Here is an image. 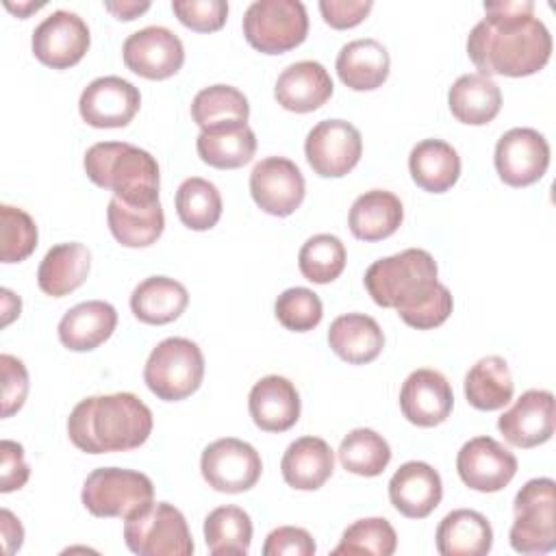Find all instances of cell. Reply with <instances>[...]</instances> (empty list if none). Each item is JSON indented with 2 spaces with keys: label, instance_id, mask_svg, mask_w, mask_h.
Listing matches in <instances>:
<instances>
[{
  "label": "cell",
  "instance_id": "obj_22",
  "mask_svg": "<svg viewBox=\"0 0 556 556\" xmlns=\"http://www.w3.org/2000/svg\"><path fill=\"white\" fill-rule=\"evenodd\" d=\"M332 78L317 61H298L287 65L274 87L276 102L293 113H311L332 96Z\"/></svg>",
  "mask_w": 556,
  "mask_h": 556
},
{
  "label": "cell",
  "instance_id": "obj_17",
  "mask_svg": "<svg viewBox=\"0 0 556 556\" xmlns=\"http://www.w3.org/2000/svg\"><path fill=\"white\" fill-rule=\"evenodd\" d=\"M141 106L139 89L122 76L91 80L78 100L80 117L93 128H124Z\"/></svg>",
  "mask_w": 556,
  "mask_h": 556
},
{
  "label": "cell",
  "instance_id": "obj_47",
  "mask_svg": "<svg viewBox=\"0 0 556 556\" xmlns=\"http://www.w3.org/2000/svg\"><path fill=\"white\" fill-rule=\"evenodd\" d=\"M30 467L24 460V447L15 441H0V491L11 493L28 482Z\"/></svg>",
  "mask_w": 556,
  "mask_h": 556
},
{
  "label": "cell",
  "instance_id": "obj_25",
  "mask_svg": "<svg viewBox=\"0 0 556 556\" xmlns=\"http://www.w3.org/2000/svg\"><path fill=\"white\" fill-rule=\"evenodd\" d=\"M334 469V454L319 437H300L282 454L280 471L289 486L298 491H317Z\"/></svg>",
  "mask_w": 556,
  "mask_h": 556
},
{
  "label": "cell",
  "instance_id": "obj_14",
  "mask_svg": "<svg viewBox=\"0 0 556 556\" xmlns=\"http://www.w3.org/2000/svg\"><path fill=\"white\" fill-rule=\"evenodd\" d=\"M122 56L130 72L148 80H163L182 67L185 46L180 37L169 28L146 26L126 37Z\"/></svg>",
  "mask_w": 556,
  "mask_h": 556
},
{
  "label": "cell",
  "instance_id": "obj_52",
  "mask_svg": "<svg viewBox=\"0 0 556 556\" xmlns=\"http://www.w3.org/2000/svg\"><path fill=\"white\" fill-rule=\"evenodd\" d=\"M4 7H7L11 13H15L17 17H26L28 13L41 9L43 2H17V4H13L11 0H4Z\"/></svg>",
  "mask_w": 556,
  "mask_h": 556
},
{
  "label": "cell",
  "instance_id": "obj_43",
  "mask_svg": "<svg viewBox=\"0 0 556 556\" xmlns=\"http://www.w3.org/2000/svg\"><path fill=\"white\" fill-rule=\"evenodd\" d=\"M274 313H276V319L287 330L308 332L321 321L324 306L315 291L306 287H291L278 295L274 304Z\"/></svg>",
  "mask_w": 556,
  "mask_h": 556
},
{
  "label": "cell",
  "instance_id": "obj_33",
  "mask_svg": "<svg viewBox=\"0 0 556 556\" xmlns=\"http://www.w3.org/2000/svg\"><path fill=\"white\" fill-rule=\"evenodd\" d=\"M452 115L469 126H482L495 119L502 109L500 87L482 74H463L447 91Z\"/></svg>",
  "mask_w": 556,
  "mask_h": 556
},
{
  "label": "cell",
  "instance_id": "obj_42",
  "mask_svg": "<svg viewBox=\"0 0 556 556\" xmlns=\"http://www.w3.org/2000/svg\"><path fill=\"white\" fill-rule=\"evenodd\" d=\"M0 258L2 263H20L28 258L37 248V224L35 219L11 204L0 206Z\"/></svg>",
  "mask_w": 556,
  "mask_h": 556
},
{
  "label": "cell",
  "instance_id": "obj_23",
  "mask_svg": "<svg viewBox=\"0 0 556 556\" xmlns=\"http://www.w3.org/2000/svg\"><path fill=\"white\" fill-rule=\"evenodd\" d=\"M195 150L198 156L215 169H237L252 161L256 152V137L248 122H219L200 130Z\"/></svg>",
  "mask_w": 556,
  "mask_h": 556
},
{
  "label": "cell",
  "instance_id": "obj_9",
  "mask_svg": "<svg viewBox=\"0 0 556 556\" xmlns=\"http://www.w3.org/2000/svg\"><path fill=\"white\" fill-rule=\"evenodd\" d=\"M308 15L300 0H254L243 13V35L263 54H282L306 39Z\"/></svg>",
  "mask_w": 556,
  "mask_h": 556
},
{
  "label": "cell",
  "instance_id": "obj_15",
  "mask_svg": "<svg viewBox=\"0 0 556 556\" xmlns=\"http://www.w3.org/2000/svg\"><path fill=\"white\" fill-rule=\"evenodd\" d=\"M89 26L72 11L50 13L33 30V54L52 70H67L76 65L89 50Z\"/></svg>",
  "mask_w": 556,
  "mask_h": 556
},
{
  "label": "cell",
  "instance_id": "obj_11",
  "mask_svg": "<svg viewBox=\"0 0 556 556\" xmlns=\"http://www.w3.org/2000/svg\"><path fill=\"white\" fill-rule=\"evenodd\" d=\"M304 154L315 174L341 178L361 161L363 139L358 128L345 119H321L308 130Z\"/></svg>",
  "mask_w": 556,
  "mask_h": 556
},
{
  "label": "cell",
  "instance_id": "obj_5",
  "mask_svg": "<svg viewBox=\"0 0 556 556\" xmlns=\"http://www.w3.org/2000/svg\"><path fill=\"white\" fill-rule=\"evenodd\" d=\"M204 378V356L198 343L185 337H167L150 352L143 380L165 402H178L195 393Z\"/></svg>",
  "mask_w": 556,
  "mask_h": 556
},
{
  "label": "cell",
  "instance_id": "obj_19",
  "mask_svg": "<svg viewBox=\"0 0 556 556\" xmlns=\"http://www.w3.org/2000/svg\"><path fill=\"white\" fill-rule=\"evenodd\" d=\"M454 406V393L447 378L437 369H415L400 389L402 415L419 428L443 424Z\"/></svg>",
  "mask_w": 556,
  "mask_h": 556
},
{
  "label": "cell",
  "instance_id": "obj_45",
  "mask_svg": "<svg viewBox=\"0 0 556 556\" xmlns=\"http://www.w3.org/2000/svg\"><path fill=\"white\" fill-rule=\"evenodd\" d=\"M2 371V417L17 413L28 395V371L24 363L11 354H0Z\"/></svg>",
  "mask_w": 556,
  "mask_h": 556
},
{
  "label": "cell",
  "instance_id": "obj_8",
  "mask_svg": "<svg viewBox=\"0 0 556 556\" xmlns=\"http://www.w3.org/2000/svg\"><path fill=\"white\" fill-rule=\"evenodd\" d=\"M80 500L93 517L128 519L154 500V484L135 469L100 467L85 478Z\"/></svg>",
  "mask_w": 556,
  "mask_h": 556
},
{
  "label": "cell",
  "instance_id": "obj_16",
  "mask_svg": "<svg viewBox=\"0 0 556 556\" xmlns=\"http://www.w3.org/2000/svg\"><path fill=\"white\" fill-rule=\"evenodd\" d=\"M460 480L480 493L502 491L517 473L515 454L491 437L469 439L456 456Z\"/></svg>",
  "mask_w": 556,
  "mask_h": 556
},
{
  "label": "cell",
  "instance_id": "obj_38",
  "mask_svg": "<svg viewBox=\"0 0 556 556\" xmlns=\"http://www.w3.org/2000/svg\"><path fill=\"white\" fill-rule=\"evenodd\" d=\"M176 213L189 230H211L222 217L219 189L200 176L182 180L176 191Z\"/></svg>",
  "mask_w": 556,
  "mask_h": 556
},
{
  "label": "cell",
  "instance_id": "obj_12",
  "mask_svg": "<svg viewBox=\"0 0 556 556\" xmlns=\"http://www.w3.org/2000/svg\"><path fill=\"white\" fill-rule=\"evenodd\" d=\"M250 193L261 211L274 217H287L300 208L306 182L291 159L267 156L252 167Z\"/></svg>",
  "mask_w": 556,
  "mask_h": 556
},
{
  "label": "cell",
  "instance_id": "obj_20",
  "mask_svg": "<svg viewBox=\"0 0 556 556\" xmlns=\"http://www.w3.org/2000/svg\"><path fill=\"white\" fill-rule=\"evenodd\" d=\"M443 497L439 471L424 460H408L389 480V500L393 508L408 519L428 517Z\"/></svg>",
  "mask_w": 556,
  "mask_h": 556
},
{
  "label": "cell",
  "instance_id": "obj_28",
  "mask_svg": "<svg viewBox=\"0 0 556 556\" xmlns=\"http://www.w3.org/2000/svg\"><path fill=\"white\" fill-rule=\"evenodd\" d=\"M334 67L345 87L354 91H371L387 80L391 59L380 41L365 37L345 43L337 54Z\"/></svg>",
  "mask_w": 556,
  "mask_h": 556
},
{
  "label": "cell",
  "instance_id": "obj_26",
  "mask_svg": "<svg viewBox=\"0 0 556 556\" xmlns=\"http://www.w3.org/2000/svg\"><path fill=\"white\" fill-rule=\"evenodd\" d=\"M328 343L341 361L350 365H365L380 356L384 348V332L374 317L365 313H345L330 324Z\"/></svg>",
  "mask_w": 556,
  "mask_h": 556
},
{
  "label": "cell",
  "instance_id": "obj_44",
  "mask_svg": "<svg viewBox=\"0 0 556 556\" xmlns=\"http://www.w3.org/2000/svg\"><path fill=\"white\" fill-rule=\"evenodd\" d=\"M174 15L195 33H213L226 24L228 2L224 0H174Z\"/></svg>",
  "mask_w": 556,
  "mask_h": 556
},
{
  "label": "cell",
  "instance_id": "obj_13",
  "mask_svg": "<svg viewBox=\"0 0 556 556\" xmlns=\"http://www.w3.org/2000/svg\"><path fill=\"white\" fill-rule=\"evenodd\" d=\"M549 165V143L534 128H510L495 146V169L508 187H528L543 178Z\"/></svg>",
  "mask_w": 556,
  "mask_h": 556
},
{
  "label": "cell",
  "instance_id": "obj_10",
  "mask_svg": "<svg viewBox=\"0 0 556 556\" xmlns=\"http://www.w3.org/2000/svg\"><path fill=\"white\" fill-rule=\"evenodd\" d=\"M200 471L211 489L219 493H243L258 482L263 463L250 443L224 437L204 447Z\"/></svg>",
  "mask_w": 556,
  "mask_h": 556
},
{
  "label": "cell",
  "instance_id": "obj_50",
  "mask_svg": "<svg viewBox=\"0 0 556 556\" xmlns=\"http://www.w3.org/2000/svg\"><path fill=\"white\" fill-rule=\"evenodd\" d=\"M104 9L111 11L117 20H135L150 9V2L137 0H122V2H104Z\"/></svg>",
  "mask_w": 556,
  "mask_h": 556
},
{
  "label": "cell",
  "instance_id": "obj_41",
  "mask_svg": "<svg viewBox=\"0 0 556 556\" xmlns=\"http://www.w3.org/2000/svg\"><path fill=\"white\" fill-rule=\"evenodd\" d=\"M397 549V534L384 517H365L348 526L341 534L339 545L332 549L334 556L345 554H371L391 556Z\"/></svg>",
  "mask_w": 556,
  "mask_h": 556
},
{
  "label": "cell",
  "instance_id": "obj_31",
  "mask_svg": "<svg viewBox=\"0 0 556 556\" xmlns=\"http://www.w3.org/2000/svg\"><path fill=\"white\" fill-rule=\"evenodd\" d=\"M189 304V293L182 282L169 276H150L130 293L132 315L152 326H163L178 319Z\"/></svg>",
  "mask_w": 556,
  "mask_h": 556
},
{
  "label": "cell",
  "instance_id": "obj_7",
  "mask_svg": "<svg viewBox=\"0 0 556 556\" xmlns=\"http://www.w3.org/2000/svg\"><path fill=\"white\" fill-rule=\"evenodd\" d=\"M552 478H532L515 495L510 547L519 554H547L556 547V497Z\"/></svg>",
  "mask_w": 556,
  "mask_h": 556
},
{
  "label": "cell",
  "instance_id": "obj_49",
  "mask_svg": "<svg viewBox=\"0 0 556 556\" xmlns=\"http://www.w3.org/2000/svg\"><path fill=\"white\" fill-rule=\"evenodd\" d=\"M0 532H2V543H4V552L7 554H13L22 547V541H24V528L20 523V519L2 508L0 510Z\"/></svg>",
  "mask_w": 556,
  "mask_h": 556
},
{
  "label": "cell",
  "instance_id": "obj_21",
  "mask_svg": "<svg viewBox=\"0 0 556 556\" xmlns=\"http://www.w3.org/2000/svg\"><path fill=\"white\" fill-rule=\"evenodd\" d=\"M248 408L256 428L265 432H285L298 424L302 404L295 384L285 376L271 374L250 389Z\"/></svg>",
  "mask_w": 556,
  "mask_h": 556
},
{
  "label": "cell",
  "instance_id": "obj_1",
  "mask_svg": "<svg viewBox=\"0 0 556 556\" xmlns=\"http://www.w3.org/2000/svg\"><path fill=\"white\" fill-rule=\"evenodd\" d=\"M482 17L467 37V54L482 76L521 78L536 74L552 56V35L534 17L530 0L484 2Z\"/></svg>",
  "mask_w": 556,
  "mask_h": 556
},
{
  "label": "cell",
  "instance_id": "obj_34",
  "mask_svg": "<svg viewBox=\"0 0 556 556\" xmlns=\"http://www.w3.org/2000/svg\"><path fill=\"white\" fill-rule=\"evenodd\" d=\"M106 222L111 235L124 248H148L156 243L165 228L161 200L148 206H132L113 195L106 208Z\"/></svg>",
  "mask_w": 556,
  "mask_h": 556
},
{
  "label": "cell",
  "instance_id": "obj_36",
  "mask_svg": "<svg viewBox=\"0 0 556 556\" xmlns=\"http://www.w3.org/2000/svg\"><path fill=\"white\" fill-rule=\"evenodd\" d=\"M204 541L213 556H245L252 543L250 515L239 506H217L204 519Z\"/></svg>",
  "mask_w": 556,
  "mask_h": 556
},
{
  "label": "cell",
  "instance_id": "obj_6",
  "mask_svg": "<svg viewBox=\"0 0 556 556\" xmlns=\"http://www.w3.org/2000/svg\"><path fill=\"white\" fill-rule=\"evenodd\" d=\"M124 541L139 556H189L193 539L185 515L169 502H150L124 519Z\"/></svg>",
  "mask_w": 556,
  "mask_h": 556
},
{
  "label": "cell",
  "instance_id": "obj_39",
  "mask_svg": "<svg viewBox=\"0 0 556 556\" xmlns=\"http://www.w3.org/2000/svg\"><path fill=\"white\" fill-rule=\"evenodd\" d=\"M298 267L302 276L315 285H328L337 280L345 267L343 241L328 232L313 235L300 248Z\"/></svg>",
  "mask_w": 556,
  "mask_h": 556
},
{
  "label": "cell",
  "instance_id": "obj_37",
  "mask_svg": "<svg viewBox=\"0 0 556 556\" xmlns=\"http://www.w3.org/2000/svg\"><path fill=\"white\" fill-rule=\"evenodd\" d=\"M337 454L345 471L365 478L380 476L391 460V447L387 439L371 428H354L348 432Z\"/></svg>",
  "mask_w": 556,
  "mask_h": 556
},
{
  "label": "cell",
  "instance_id": "obj_35",
  "mask_svg": "<svg viewBox=\"0 0 556 556\" xmlns=\"http://www.w3.org/2000/svg\"><path fill=\"white\" fill-rule=\"evenodd\" d=\"M513 376L502 356H484L465 374V397L478 410H497L513 400Z\"/></svg>",
  "mask_w": 556,
  "mask_h": 556
},
{
  "label": "cell",
  "instance_id": "obj_29",
  "mask_svg": "<svg viewBox=\"0 0 556 556\" xmlns=\"http://www.w3.org/2000/svg\"><path fill=\"white\" fill-rule=\"evenodd\" d=\"M91 252L78 241L52 245L39 263L37 285L46 295L63 298L76 291L89 274Z\"/></svg>",
  "mask_w": 556,
  "mask_h": 556
},
{
  "label": "cell",
  "instance_id": "obj_24",
  "mask_svg": "<svg viewBox=\"0 0 556 556\" xmlns=\"http://www.w3.org/2000/svg\"><path fill=\"white\" fill-rule=\"evenodd\" d=\"M117 326V311L104 300L72 306L59 321V339L72 352H89L104 343Z\"/></svg>",
  "mask_w": 556,
  "mask_h": 556
},
{
  "label": "cell",
  "instance_id": "obj_48",
  "mask_svg": "<svg viewBox=\"0 0 556 556\" xmlns=\"http://www.w3.org/2000/svg\"><path fill=\"white\" fill-rule=\"evenodd\" d=\"M371 9H374L371 0H321L319 2L324 22L339 30L361 24Z\"/></svg>",
  "mask_w": 556,
  "mask_h": 556
},
{
  "label": "cell",
  "instance_id": "obj_18",
  "mask_svg": "<svg viewBox=\"0 0 556 556\" xmlns=\"http://www.w3.org/2000/svg\"><path fill=\"white\" fill-rule=\"evenodd\" d=\"M497 430L515 447H536L554 434V395L545 389H528L500 415Z\"/></svg>",
  "mask_w": 556,
  "mask_h": 556
},
{
  "label": "cell",
  "instance_id": "obj_46",
  "mask_svg": "<svg viewBox=\"0 0 556 556\" xmlns=\"http://www.w3.org/2000/svg\"><path fill=\"white\" fill-rule=\"evenodd\" d=\"M317 549L313 536L298 526L271 530L263 545V556H313Z\"/></svg>",
  "mask_w": 556,
  "mask_h": 556
},
{
  "label": "cell",
  "instance_id": "obj_27",
  "mask_svg": "<svg viewBox=\"0 0 556 556\" xmlns=\"http://www.w3.org/2000/svg\"><path fill=\"white\" fill-rule=\"evenodd\" d=\"M434 539L441 556H484L493 547V528L482 513L456 508L441 519Z\"/></svg>",
  "mask_w": 556,
  "mask_h": 556
},
{
  "label": "cell",
  "instance_id": "obj_4",
  "mask_svg": "<svg viewBox=\"0 0 556 556\" xmlns=\"http://www.w3.org/2000/svg\"><path fill=\"white\" fill-rule=\"evenodd\" d=\"M83 165L93 185L113 191L126 204L159 202V163L148 150L126 141H100L85 152Z\"/></svg>",
  "mask_w": 556,
  "mask_h": 556
},
{
  "label": "cell",
  "instance_id": "obj_32",
  "mask_svg": "<svg viewBox=\"0 0 556 556\" xmlns=\"http://www.w3.org/2000/svg\"><path fill=\"white\" fill-rule=\"evenodd\" d=\"M408 169L417 187L430 193L452 189L460 176L458 152L441 139H424L408 154Z\"/></svg>",
  "mask_w": 556,
  "mask_h": 556
},
{
  "label": "cell",
  "instance_id": "obj_40",
  "mask_svg": "<svg viewBox=\"0 0 556 556\" xmlns=\"http://www.w3.org/2000/svg\"><path fill=\"white\" fill-rule=\"evenodd\" d=\"M191 117L202 128L219 122H248L250 104L248 98L232 85H211L195 93L191 102Z\"/></svg>",
  "mask_w": 556,
  "mask_h": 556
},
{
  "label": "cell",
  "instance_id": "obj_51",
  "mask_svg": "<svg viewBox=\"0 0 556 556\" xmlns=\"http://www.w3.org/2000/svg\"><path fill=\"white\" fill-rule=\"evenodd\" d=\"M0 295H2V326H7L20 315L22 300L15 293H11L9 289H2Z\"/></svg>",
  "mask_w": 556,
  "mask_h": 556
},
{
  "label": "cell",
  "instance_id": "obj_2",
  "mask_svg": "<svg viewBox=\"0 0 556 556\" xmlns=\"http://www.w3.org/2000/svg\"><path fill=\"white\" fill-rule=\"evenodd\" d=\"M439 267L430 252L408 248L378 258L365 271V289L382 308H395L417 330L441 326L454 308L452 293L437 280Z\"/></svg>",
  "mask_w": 556,
  "mask_h": 556
},
{
  "label": "cell",
  "instance_id": "obj_3",
  "mask_svg": "<svg viewBox=\"0 0 556 556\" xmlns=\"http://www.w3.org/2000/svg\"><path fill=\"white\" fill-rule=\"evenodd\" d=\"M150 432L152 410L128 391L85 397L67 417L70 441L87 454L135 450Z\"/></svg>",
  "mask_w": 556,
  "mask_h": 556
},
{
  "label": "cell",
  "instance_id": "obj_30",
  "mask_svg": "<svg viewBox=\"0 0 556 556\" xmlns=\"http://www.w3.org/2000/svg\"><path fill=\"white\" fill-rule=\"evenodd\" d=\"M404 219L400 198L387 189H371L358 195L350 208V232L361 241H380L391 237Z\"/></svg>",
  "mask_w": 556,
  "mask_h": 556
}]
</instances>
